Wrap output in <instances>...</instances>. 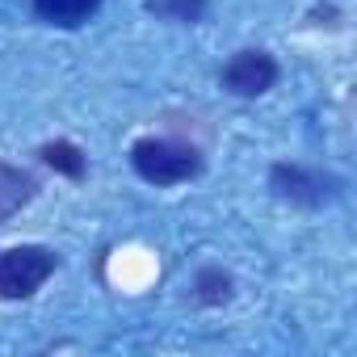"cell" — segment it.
I'll list each match as a JSON object with an SVG mask.
<instances>
[{
    "label": "cell",
    "instance_id": "1",
    "mask_svg": "<svg viewBox=\"0 0 357 357\" xmlns=\"http://www.w3.org/2000/svg\"><path fill=\"white\" fill-rule=\"evenodd\" d=\"M130 164L143 176L147 185H181L194 181L202 172V155L190 143H176V139H139L130 147Z\"/></svg>",
    "mask_w": 357,
    "mask_h": 357
},
{
    "label": "cell",
    "instance_id": "2",
    "mask_svg": "<svg viewBox=\"0 0 357 357\" xmlns=\"http://www.w3.org/2000/svg\"><path fill=\"white\" fill-rule=\"evenodd\" d=\"M59 269V257L43 244H17L0 248V298H30L47 286V278Z\"/></svg>",
    "mask_w": 357,
    "mask_h": 357
},
{
    "label": "cell",
    "instance_id": "7",
    "mask_svg": "<svg viewBox=\"0 0 357 357\" xmlns=\"http://www.w3.org/2000/svg\"><path fill=\"white\" fill-rule=\"evenodd\" d=\"M143 9L155 13L160 22H176V26H198L211 13V0H143Z\"/></svg>",
    "mask_w": 357,
    "mask_h": 357
},
{
    "label": "cell",
    "instance_id": "9",
    "mask_svg": "<svg viewBox=\"0 0 357 357\" xmlns=\"http://www.w3.org/2000/svg\"><path fill=\"white\" fill-rule=\"evenodd\" d=\"M194 298L206 307H223L231 298V273H223L219 265H202L194 273Z\"/></svg>",
    "mask_w": 357,
    "mask_h": 357
},
{
    "label": "cell",
    "instance_id": "8",
    "mask_svg": "<svg viewBox=\"0 0 357 357\" xmlns=\"http://www.w3.org/2000/svg\"><path fill=\"white\" fill-rule=\"evenodd\" d=\"M43 164L47 168H55L59 176H68V181H80V176H84V151L76 147V143H68V139H55V143H43Z\"/></svg>",
    "mask_w": 357,
    "mask_h": 357
},
{
    "label": "cell",
    "instance_id": "6",
    "mask_svg": "<svg viewBox=\"0 0 357 357\" xmlns=\"http://www.w3.org/2000/svg\"><path fill=\"white\" fill-rule=\"evenodd\" d=\"M101 0H34V13L51 26H63V30H76L84 26L93 13H97Z\"/></svg>",
    "mask_w": 357,
    "mask_h": 357
},
{
    "label": "cell",
    "instance_id": "5",
    "mask_svg": "<svg viewBox=\"0 0 357 357\" xmlns=\"http://www.w3.org/2000/svg\"><path fill=\"white\" fill-rule=\"evenodd\" d=\"M38 194L34 176L17 164H5L0 160V223H9L22 206H30V198Z\"/></svg>",
    "mask_w": 357,
    "mask_h": 357
},
{
    "label": "cell",
    "instance_id": "4",
    "mask_svg": "<svg viewBox=\"0 0 357 357\" xmlns=\"http://www.w3.org/2000/svg\"><path fill=\"white\" fill-rule=\"evenodd\" d=\"M278 76H282L278 59L269 51H261V47H248V51H236L227 59L223 89H231L236 97H261V93H269L278 84Z\"/></svg>",
    "mask_w": 357,
    "mask_h": 357
},
{
    "label": "cell",
    "instance_id": "3",
    "mask_svg": "<svg viewBox=\"0 0 357 357\" xmlns=\"http://www.w3.org/2000/svg\"><path fill=\"white\" fill-rule=\"evenodd\" d=\"M269 185L282 202H294V206H324L340 190L336 176H328L319 168H307V164H273Z\"/></svg>",
    "mask_w": 357,
    "mask_h": 357
}]
</instances>
